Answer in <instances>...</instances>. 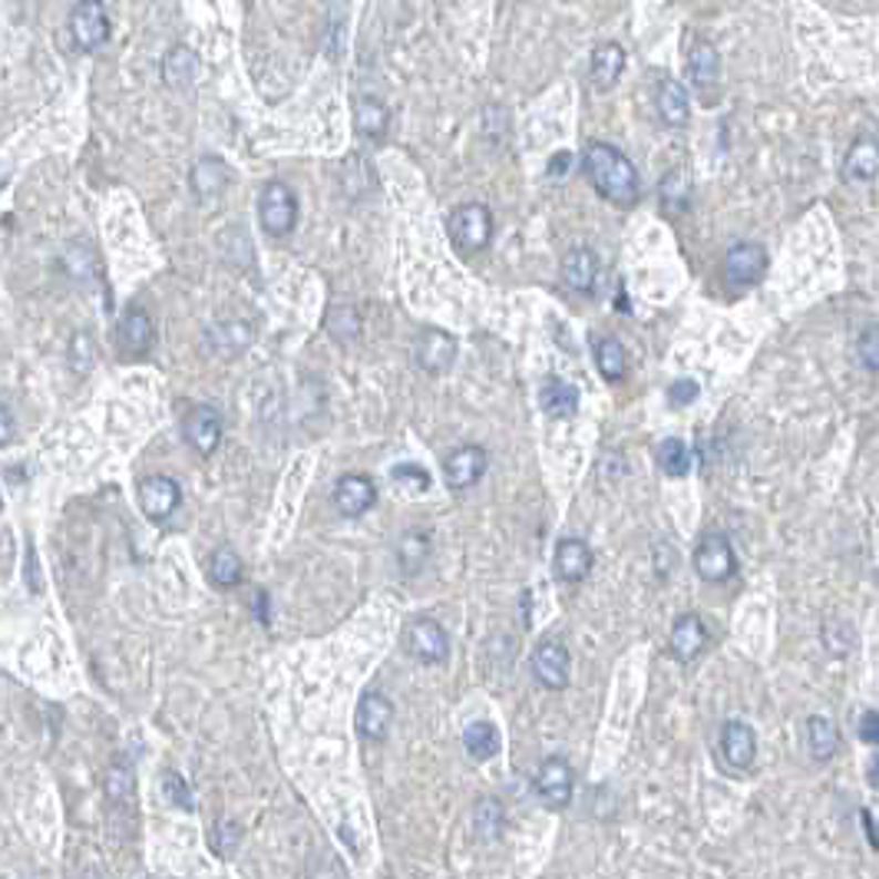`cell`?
I'll return each instance as SVG.
<instances>
[{"label": "cell", "mask_w": 879, "mask_h": 879, "mask_svg": "<svg viewBox=\"0 0 879 879\" xmlns=\"http://www.w3.org/2000/svg\"><path fill=\"white\" fill-rule=\"evenodd\" d=\"M582 169H586V179L592 183V189L606 203H612L619 209H632L639 203L642 179L622 149H616L609 143H589L586 156H582Z\"/></svg>", "instance_id": "1"}, {"label": "cell", "mask_w": 879, "mask_h": 879, "mask_svg": "<svg viewBox=\"0 0 879 879\" xmlns=\"http://www.w3.org/2000/svg\"><path fill=\"white\" fill-rule=\"evenodd\" d=\"M446 231L463 255H476L493 238V213L479 203H466L453 209V216L446 219Z\"/></svg>", "instance_id": "2"}, {"label": "cell", "mask_w": 879, "mask_h": 879, "mask_svg": "<svg viewBox=\"0 0 879 879\" xmlns=\"http://www.w3.org/2000/svg\"><path fill=\"white\" fill-rule=\"evenodd\" d=\"M258 221L275 238H281V235H288L294 228V221H298V199H294L291 186L271 179L261 189V196H258Z\"/></svg>", "instance_id": "3"}, {"label": "cell", "mask_w": 879, "mask_h": 879, "mask_svg": "<svg viewBox=\"0 0 879 879\" xmlns=\"http://www.w3.org/2000/svg\"><path fill=\"white\" fill-rule=\"evenodd\" d=\"M70 40L83 53H93L110 40V13L100 0H80L70 10Z\"/></svg>", "instance_id": "4"}, {"label": "cell", "mask_w": 879, "mask_h": 879, "mask_svg": "<svg viewBox=\"0 0 879 879\" xmlns=\"http://www.w3.org/2000/svg\"><path fill=\"white\" fill-rule=\"evenodd\" d=\"M737 569L734 546L724 532H704L694 549V572L704 582H727Z\"/></svg>", "instance_id": "5"}, {"label": "cell", "mask_w": 879, "mask_h": 879, "mask_svg": "<svg viewBox=\"0 0 879 879\" xmlns=\"http://www.w3.org/2000/svg\"><path fill=\"white\" fill-rule=\"evenodd\" d=\"M404 645L407 652L424 664H443L449 659V635L446 629L439 625L437 619H411L407 629H404Z\"/></svg>", "instance_id": "6"}, {"label": "cell", "mask_w": 879, "mask_h": 879, "mask_svg": "<svg viewBox=\"0 0 879 879\" xmlns=\"http://www.w3.org/2000/svg\"><path fill=\"white\" fill-rule=\"evenodd\" d=\"M767 275V251L757 241H737L724 255V278L731 288H754Z\"/></svg>", "instance_id": "7"}, {"label": "cell", "mask_w": 879, "mask_h": 879, "mask_svg": "<svg viewBox=\"0 0 879 879\" xmlns=\"http://www.w3.org/2000/svg\"><path fill=\"white\" fill-rule=\"evenodd\" d=\"M486 466H489V453L483 446H476V443H463L453 453H446V459H443V479H446L449 489L459 493V489L476 486L483 479Z\"/></svg>", "instance_id": "8"}, {"label": "cell", "mask_w": 879, "mask_h": 879, "mask_svg": "<svg viewBox=\"0 0 879 879\" xmlns=\"http://www.w3.org/2000/svg\"><path fill=\"white\" fill-rule=\"evenodd\" d=\"M536 790H539V797H542L546 807H552V810L569 807L572 790H576L572 764L566 757H546L539 764V771H536Z\"/></svg>", "instance_id": "9"}, {"label": "cell", "mask_w": 879, "mask_h": 879, "mask_svg": "<svg viewBox=\"0 0 879 879\" xmlns=\"http://www.w3.org/2000/svg\"><path fill=\"white\" fill-rule=\"evenodd\" d=\"M139 506H143V513L153 519V523H166L176 509H179V503H183V489H179V483L173 479V476H146L143 483H139Z\"/></svg>", "instance_id": "10"}, {"label": "cell", "mask_w": 879, "mask_h": 879, "mask_svg": "<svg viewBox=\"0 0 879 879\" xmlns=\"http://www.w3.org/2000/svg\"><path fill=\"white\" fill-rule=\"evenodd\" d=\"M569 664H572L569 649L559 639H542L532 652V674L549 691H562L569 684Z\"/></svg>", "instance_id": "11"}, {"label": "cell", "mask_w": 879, "mask_h": 879, "mask_svg": "<svg viewBox=\"0 0 879 879\" xmlns=\"http://www.w3.org/2000/svg\"><path fill=\"white\" fill-rule=\"evenodd\" d=\"M721 757L727 761V767L734 771H751L757 761V734L747 721L731 717L721 727Z\"/></svg>", "instance_id": "12"}, {"label": "cell", "mask_w": 879, "mask_h": 879, "mask_svg": "<svg viewBox=\"0 0 879 879\" xmlns=\"http://www.w3.org/2000/svg\"><path fill=\"white\" fill-rule=\"evenodd\" d=\"M374 503H378V486H374L371 476H364V473H348V476H341V479L334 483V506H338L341 516L358 519V516H364Z\"/></svg>", "instance_id": "13"}, {"label": "cell", "mask_w": 879, "mask_h": 879, "mask_svg": "<svg viewBox=\"0 0 879 879\" xmlns=\"http://www.w3.org/2000/svg\"><path fill=\"white\" fill-rule=\"evenodd\" d=\"M589 572H592V549H589V542H582L576 536L559 539L556 542V556H552V576L559 582H566V586H576Z\"/></svg>", "instance_id": "14"}, {"label": "cell", "mask_w": 879, "mask_h": 879, "mask_svg": "<svg viewBox=\"0 0 879 879\" xmlns=\"http://www.w3.org/2000/svg\"><path fill=\"white\" fill-rule=\"evenodd\" d=\"M358 734L364 741H384L391 724H394V704L381 694V691H368L358 701V714H354Z\"/></svg>", "instance_id": "15"}, {"label": "cell", "mask_w": 879, "mask_h": 879, "mask_svg": "<svg viewBox=\"0 0 879 879\" xmlns=\"http://www.w3.org/2000/svg\"><path fill=\"white\" fill-rule=\"evenodd\" d=\"M414 361L421 371L427 374H443L453 368L456 361V338L439 331V328H431L417 338V348H414Z\"/></svg>", "instance_id": "16"}, {"label": "cell", "mask_w": 879, "mask_h": 879, "mask_svg": "<svg viewBox=\"0 0 879 879\" xmlns=\"http://www.w3.org/2000/svg\"><path fill=\"white\" fill-rule=\"evenodd\" d=\"M156 341V328H153V318L139 308L126 311L116 324V344H120V354L123 358H143Z\"/></svg>", "instance_id": "17"}, {"label": "cell", "mask_w": 879, "mask_h": 879, "mask_svg": "<svg viewBox=\"0 0 879 879\" xmlns=\"http://www.w3.org/2000/svg\"><path fill=\"white\" fill-rule=\"evenodd\" d=\"M183 434L189 439V446L203 456L216 453L221 443V414L209 404H199L186 414V424H183Z\"/></svg>", "instance_id": "18"}, {"label": "cell", "mask_w": 879, "mask_h": 879, "mask_svg": "<svg viewBox=\"0 0 879 879\" xmlns=\"http://www.w3.org/2000/svg\"><path fill=\"white\" fill-rule=\"evenodd\" d=\"M625 63H629V56H625L622 43H612V40H609V43H599V46L592 50V63H589L592 86L602 90V93H609V90L622 80Z\"/></svg>", "instance_id": "19"}, {"label": "cell", "mask_w": 879, "mask_h": 879, "mask_svg": "<svg viewBox=\"0 0 879 879\" xmlns=\"http://www.w3.org/2000/svg\"><path fill=\"white\" fill-rule=\"evenodd\" d=\"M671 652L678 661H694L701 659V652L707 649V629L701 622V616L687 612L681 616L674 625H671V639H668Z\"/></svg>", "instance_id": "20"}, {"label": "cell", "mask_w": 879, "mask_h": 879, "mask_svg": "<svg viewBox=\"0 0 879 879\" xmlns=\"http://www.w3.org/2000/svg\"><path fill=\"white\" fill-rule=\"evenodd\" d=\"M879 176V143L873 136L854 139L844 156V179L847 183H873Z\"/></svg>", "instance_id": "21"}, {"label": "cell", "mask_w": 879, "mask_h": 879, "mask_svg": "<svg viewBox=\"0 0 879 879\" xmlns=\"http://www.w3.org/2000/svg\"><path fill=\"white\" fill-rule=\"evenodd\" d=\"M228 183H231V176H228V166L219 156H203L193 169V193L199 203H219Z\"/></svg>", "instance_id": "22"}, {"label": "cell", "mask_w": 879, "mask_h": 879, "mask_svg": "<svg viewBox=\"0 0 879 879\" xmlns=\"http://www.w3.org/2000/svg\"><path fill=\"white\" fill-rule=\"evenodd\" d=\"M562 278L572 291L579 294H589L596 288V278H599V258L592 248H572L566 258H562Z\"/></svg>", "instance_id": "23"}, {"label": "cell", "mask_w": 879, "mask_h": 879, "mask_svg": "<svg viewBox=\"0 0 879 879\" xmlns=\"http://www.w3.org/2000/svg\"><path fill=\"white\" fill-rule=\"evenodd\" d=\"M655 106H659V116L664 126H684L691 120V96L687 90L678 83V80H661L659 90H655Z\"/></svg>", "instance_id": "24"}, {"label": "cell", "mask_w": 879, "mask_h": 879, "mask_svg": "<svg viewBox=\"0 0 879 879\" xmlns=\"http://www.w3.org/2000/svg\"><path fill=\"white\" fill-rule=\"evenodd\" d=\"M539 404L549 417L569 421L579 414V391H576V384H569L562 378H549L539 391Z\"/></svg>", "instance_id": "25"}, {"label": "cell", "mask_w": 879, "mask_h": 879, "mask_svg": "<svg viewBox=\"0 0 879 879\" xmlns=\"http://www.w3.org/2000/svg\"><path fill=\"white\" fill-rule=\"evenodd\" d=\"M804 737H807V751H810V757L820 761V764H827V761L837 754V747H840V727H837L830 717H824V714H810V717H807V724H804Z\"/></svg>", "instance_id": "26"}, {"label": "cell", "mask_w": 879, "mask_h": 879, "mask_svg": "<svg viewBox=\"0 0 879 879\" xmlns=\"http://www.w3.org/2000/svg\"><path fill=\"white\" fill-rule=\"evenodd\" d=\"M687 76L694 80V86L711 90L721 80V56L707 40H694L687 50Z\"/></svg>", "instance_id": "27"}, {"label": "cell", "mask_w": 879, "mask_h": 879, "mask_svg": "<svg viewBox=\"0 0 879 879\" xmlns=\"http://www.w3.org/2000/svg\"><path fill=\"white\" fill-rule=\"evenodd\" d=\"M463 747L473 761H493L503 747V737H499V727L493 721H473L466 724L463 731Z\"/></svg>", "instance_id": "28"}, {"label": "cell", "mask_w": 879, "mask_h": 879, "mask_svg": "<svg viewBox=\"0 0 879 879\" xmlns=\"http://www.w3.org/2000/svg\"><path fill=\"white\" fill-rule=\"evenodd\" d=\"M354 126L364 139H384L391 126V113L378 96H361L354 103Z\"/></svg>", "instance_id": "29"}, {"label": "cell", "mask_w": 879, "mask_h": 879, "mask_svg": "<svg viewBox=\"0 0 879 879\" xmlns=\"http://www.w3.org/2000/svg\"><path fill=\"white\" fill-rule=\"evenodd\" d=\"M163 76L173 90H189L199 76V56L189 46H173L163 60Z\"/></svg>", "instance_id": "30"}, {"label": "cell", "mask_w": 879, "mask_h": 879, "mask_svg": "<svg viewBox=\"0 0 879 879\" xmlns=\"http://www.w3.org/2000/svg\"><path fill=\"white\" fill-rule=\"evenodd\" d=\"M431 559V532L424 529H407L397 542V562L404 576H417Z\"/></svg>", "instance_id": "31"}, {"label": "cell", "mask_w": 879, "mask_h": 879, "mask_svg": "<svg viewBox=\"0 0 879 879\" xmlns=\"http://www.w3.org/2000/svg\"><path fill=\"white\" fill-rule=\"evenodd\" d=\"M596 364H599V374H602L609 384L625 381L629 354H625L622 341H619V338H599V341H596Z\"/></svg>", "instance_id": "32"}, {"label": "cell", "mask_w": 879, "mask_h": 879, "mask_svg": "<svg viewBox=\"0 0 879 879\" xmlns=\"http://www.w3.org/2000/svg\"><path fill=\"white\" fill-rule=\"evenodd\" d=\"M655 463H659V469L664 476L681 479V476L691 473V449H687L684 439L678 437L661 439L659 446H655Z\"/></svg>", "instance_id": "33"}, {"label": "cell", "mask_w": 879, "mask_h": 879, "mask_svg": "<svg viewBox=\"0 0 879 879\" xmlns=\"http://www.w3.org/2000/svg\"><path fill=\"white\" fill-rule=\"evenodd\" d=\"M209 579L219 586V589H231L241 582V559L235 556V549L219 546L209 559Z\"/></svg>", "instance_id": "34"}, {"label": "cell", "mask_w": 879, "mask_h": 879, "mask_svg": "<svg viewBox=\"0 0 879 879\" xmlns=\"http://www.w3.org/2000/svg\"><path fill=\"white\" fill-rule=\"evenodd\" d=\"M854 645H857V629L847 619L834 616V619L824 622V649L830 655H850Z\"/></svg>", "instance_id": "35"}, {"label": "cell", "mask_w": 879, "mask_h": 879, "mask_svg": "<svg viewBox=\"0 0 879 879\" xmlns=\"http://www.w3.org/2000/svg\"><path fill=\"white\" fill-rule=\"evenodd\" d=\"M473 827H476V837L479 840H496L499 830H503V807L493 797H483L473 807Z\"/></svg>", "instance_id": "36"}, {"label": "cell", "mask_w": 879, "mask_h": 879, "mask_svg": "<svg viewBox=\"0 0 879 879\" xmlns=\"http://www.w3.org/2000/svg\"><path fill=\"white\" fill-rule=\"evenodd\" d=\"M133 787H136L133 771L123 767V764H113V767L106 771V777H103V790H106V797H110L113 804H130Z\"/></svg>", "instance_id": "37"}, {"label": "cell", "mask_w": 879, "mask_h": 879, "mask_svg": "<svg viewBox=\"0 0 879 879\" xmlns=\"http://www.w3.org/2000/svg\"><path fill=\"white\" fill-rule=\"evenodd\" d=\"M328 331L341 341H351L361 334V314L351 308V304H341V308H331L328 311Z\"/></svg>", "instance_id": "38"}, {"label": "cell", "mask_w": 879, "mask_h": 879, "mask_svg": "<svg viewBox=\"0 0 879 879\" xmlns=\"http://www.w3.org/2000/svg\"><path fill=\"white\" fill-rule=\"evenodd\" d=\"M163 794H166V800H169L173 807H179V810H196L193 787L183 780V774H176V771H166V774H163Z\"/></svg>", "instance_id": "39"}, {"label": "cell", "mask_w": 879, "mask_h": 879, "mask_svg": "<svg viewBox=\"0 0 879 879\" xmlns=\"http://www.w3.org/2000/svg\"><path fill=\"white\" fill-rule=\"evenodd\" d=\"M857 354L867 371H879V324H867L857 338Z\"/></svg>", "instance_id": "40"}, {"label": "cell", "mask_w": 879, "mask_h": 879, "mask_svg": "<svg viewBox=\"0 0 879 879\" xmlns=\"http://www.w3.org/2000/svg\"><path fill=\"white\" fill-rule=\"evenodd\" d=\"M697 394H701V387H697V381H691V378H681V381H674V384L668 387V401H671L674 407H687V404H694Z\"/></svg>", "instance_id": "41"}, {"label": "cell", "mask_w": 879, "mask_h": 879, "mask_svg": "<svg viewBox=\"0 0 879 879\" xmlns=\"http://www.w3.org/2000/svg\"><path fill=\"white\" fill-rule=\"evenodd\" d=\"M394 479H397V483H407V486H414V489H427V486H431V473H427L424 466H414V463H401V466H394Z\"/></svg>", "instance_id": "42"}, {"label": "cell", "mask_w": 879, "mask_h": 879, "mask_svg": "<svg viewBox=\"0 0 879 879\" xmlns=\"http://www.w3.org/2000/svg\"><path fill=\"white\" fill-rule=\"evenodd\" d=\"M90 358H93V341H90V334H86V331L73 334V344H70V364L80 368V371H86V368H90Z\"/></svg>", "instance_id": "43"}, {"label": "cell", "mask_w": 879, "mask_h": 879, "mask_svg": "<svg viewBox=\"0 0 879 879\" xmlns=\"http://www.w3.org/2000/svg\"><path fill=\"white\" fill-rule=\"evenodd\" d=\"M235 847H238V827H235V824H219V827L213 830V850H216L219 857H231Z\"/></svg>", "instance_id": "44"}, {"label": "cell", "mask_w": 879, "mask_h": 879, "mask_svg": "<svg viewBox=\"0 0 879 879\" xmlns=\"http://www.w3.org/2000/svg\"><path fill=\"white\" fill-rule=\"evenodd\" d=\"M857 737L870 747H879V711H864V717L857 724Z\"/></svg>", "instance_id": "45"}, {"label": "cell", "mask_w": 879, "mask_h": 879, "mask_svg": "<svg viewBox=\"0 0 879 879\" xmlns=\"http://www.w3.org/2000/svg\"><path fill=\"white\" fill-rule=\"evenodd\" d=\"M572 169V153H556L552 159H549V176L556 179V176H566Z\"/></svg>", "instance_id": "46"}, {"label": "cell", "mask_w": 879, "mask_h": 879, "mask_svg": "<svg viewBox=\"0 0 879 879\" xmlns=\"http://www.w3.org/2000/svg\"><path fill=\"white\" fill-rule=\"evenodd\" d=\"M13 439V417H10V411L0 404V446H7Z\"/></svg>", "instance_id": "47"}, {"label": "cell", "mask_w": 879, "mask_h": 879, "mask_svg": "<svg viewBox=\"0 0 879 879\" xmlns=\"http://www.w3.org/2000/svg\"><path fill=\"white\" fill-rule=\"evenodd\" d=\"M864 824H867V834H870V847H877L879 850V834H877V824H873V817H870V810H864Z\"/></svg>", "instance_id": "48"}, {"label": "cell", "mask_w": 879, "mask_h": 879, "mask_svg": "<svg viewBox=\"0 0 879 879\" xmlns=\"http://www.w3.org/2000/svg\"><path fill=\"white\" fill-rule=\"evenodd\" d=\"M255 612H258V619H261V622H268V596H265V592H258V596H255Z\"/></svg>", "instance_id": "49"}, {"label": "cell", "mask_w": 879, "mask_h": 879, "mask_svg": "<svg viewBox=\"0 0 879 879\" xmlns=\"http://www.w3.org/2000/svg\"><path fill=\"white\" fill-rule=\"evenodd\" d=\"M867 774H870V777H867V780H870V787H877L879 790V751L873 754V757H870V767H867Z\"/></svg>", "instance_id": "50"}]
</instances>
